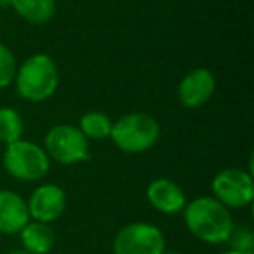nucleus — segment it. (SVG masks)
Instances as JSON below:
<instances>
[{
    "label": "nucleus",
    "instance_id": "a211bd4d",
    "mask_svg": "<svg viewBox=\"0 0 254 254\" xmlns=\"http://www.w3.org/2000/svg\"><path fill=\"white\" fill-rule=\"evenodd\" d=\"M7 254H30V253H26V251H11Z\"/></svg>",
    "mask_w": 254,
    "mask_h": 254
},
{
    "label": "nucleus",
    "instance_id": "f257e3e1",
    "mask_svg": "<svg viewBox=\"0 0 254 254\" xmlns=\"http://www.w3.org/2000/svg\"><path fill=\"white\" fill-rule=\"evenodd\" d=\"M185 223L198 240L207 244L226 242L233 230L228 209L212 197H198L185 205Z\"/></svg>",
    "mask_w": 254,
    "mask_h": 254
},
{
    "label": "nucleus",
    "instance_id": "4468645a",
    "mask_svg": "<svg viewBox=\"0 0 254 254\" xmlns=\"http://www.w3.org/2000/svg\"><path fill=\"white\" fill-rule=\"evenodd\" d=\"M112 126L113 122L108 119V115H105L101 112H89L80 119V127L78 129H80L85 138L103 139L110 136Z\"/></svg>",
    "mask_w": 254,
    "mask_h": 254
},
{
    "label": "nucleus",
    "instance_id": "aec40b11",
    "mask_svg": "<svg viewBox=\"0 0 254 254\" xmlns=\"http://www.w3.org/2000/svg\"><path fill=\"white\" fill-rule=\"evenodd\" d=\"M221 254H242V253H237V251H226V253H221Z\"/></svg>",
    "mask_w": 254,
    "mask_h": 254
},
{
    "label": "nucleus",
    "instance_id": "7ed1b4c3",
    "mask_svg": "<svg viewBox=\"0 0 254 254\" xmlns=\"http://www.w3.org/2000/svg\"><path fill=\"white\" fill-rule=\"evenodd\" d=\"M160 136V126L148 113H127L112 126L110 138L126 153L150 150Z\"/></svg>",
    "mask_w": 254,
    "mask_h": 254
},
{
    "label": "nucleus",
    "instance_id": "423d86ee",
    "mask_svg": "<svg viewBox=\"0 0 254 254\" xmlns=\"http://www.w3.org/2000/svg\"><path fill=\"white\" fill-rule=\"evenodd\" d=\"M166 240L157 226L150 223H132L120 230L113 240L115 254H162Z\"/></svg>",
    "mask_w": 254,
    "mask_h": 254
},
{
    "label": "nucleus",
    "instance_id": "9b49d317",
    "mask_svg": "<svg viewBox=\"0 0 254 254\" xmlns=\"http://www.w3.org/2000/svg\"><path fill=\"white\" fill-rule=\"evenodd\" d=\"M30 221L28 205L16 191H0V232L18 233Z\"/></svg>",
    "mask_w": 254,
    "mask_h": 254
},
{
    "label": "nucleus",
    "instance_id": "9d476101",
    "mask_svg": "<svg viewBox=\"0 0 254 254\" xmlns=\"http://www.w3.org/2000/svg\"><path fill=\"white\" fill-rule=\"evenodd\" d=\"M146 197L157 211L164 214H176L187 205V198L180 187L167 178L153 180L146 188Z\"/></svg>",
    "mask_w": 254,
    "mask_h": 254
},
{
    "label": "nucleus",
    "instance_id": "2eb2a0df",
    "mask_svg": "<svg viewBox=\"0 0 254 254\" xmlns=\"http://www.w3.org/2000/svg\"><path fill=\"white\" fill-rule=\"evenodd\" d=\"M23 119L14 108H0V141L5 145L21 139Z\"/></svg>",
    "mask_w": 254,
    "mask_h": 254
},
{
    "label": "nucleus",
    "instance_id": "20e7f679",
    "mask_svg": "<svg viewBox=\"0 0 254 254\" xmlns=\"http://www.w3.org/2000/svg\"><path fill=\"white\" fill-rule=\"evenodd\" d=\"M4 167L16 180L39 181L49 171V157L46 150L35 143L18 139L5 148Z\"/></svg>",
    "mask_w": 254,
    "mask_h": 254
},
{
    "label": "nucleus",
    "instance_id": "f8f14e48",
    "mask_svg": "<svg viewBox=\"0 0 254 254\" xmlns=\"http://www.w3.org/2000/svg\"><path fill=\"white\" fill-rule=\"evenodd\" d=\"M21 240L30 254H47L54 246V232L47 223L28 221L21 228Z\"/></svg>",
    "mask_w": 254,
    "mask_h": 254
},
{
    "label": "nucleus",
    "instance_id": "1a4fd4ad",
    "mask_svg": "<svg viewBox=\"0 0 254 254\" xmlns=\"http://www.w3.org/2000/svg\"><path fill=\"white\" fill-rule=\"evenodd\" d=\"M216 87L214 75L207 68H197L191 70L178 85V96L180 101L187 108H198L209 101Z\"/></svg>",
    "mask_w": 254,
    "mask_h": 254
},
{
    "label": "nucleus",
    "instance_id": "f3484780",
    "mask_svg": "<svg viewBox=\"0 0 254 254\" xmlns=\"http://www.w3.org/2000/svg\"><path fill=\"white\" fill-rule=\"evenodd\" d=\"M230 242H232L233 251L237 253H242V254H253L254 251V237L251 233V230L247 228H239L232 230L230 233Z\"/></svg>",
    "mask_w": 254,
    "mask_h": 254
},
{
    "label": "nucleus",
    "instance_id": "ddd939ff",
    "mask_svg": "<svg viewBox=\"0 0 254 254\" xmlns=\"http://www.w3.org/2000/svg\"><path fill=\"white\" fill-rule=\"evenodd\" d=\"M9 4L21 18L35 25L47 23L56 12V0H9Z\"/></svg>",
    "mask_w": 254,
    "mask_h": 254
},
{
    "label": "nucleus",
    "instance_id": "6e6552de",
    "mask_svg": "<svg viewBox=\"0 0 254 254\" xmlns=\"http://www.w3.org/2000/svg\"><path fill=\"white\" fill-rule=\"evenodd\" d=\"M26 205H28V214L35 221L51 223L63 214L66 195L56 185H42L33 191Z\"/></svg>",
    "mask_w": 254,
    "mask_h": 254
},
{
    "label": "nucleus",
    "instance_id": "0eeeda50",
    "mask_svg": "<svg viewBox=\"0 0 254 254\" xmlns=\"http://www.w3.org/2000/svg\"><path fill=\"white\" fill-rule=\"evenodd\" d=\"M212 193L225 207H244L254 197L253 176L242 169H223L212 180Z\"/></svg>",
    "mask_w": 254,
    "mask_h": 254
},
{
    "label": "nucleus",
    "instance_id": "f03ea898",
    "mask_svg": "<svg viewBox=\"0 0 254 254\" xmlns=\"http://www.w3.org/2000/svg\"><path fill=\"white\" fill-rule=\"evenodd\" d=\"M14 80L21 98L40 103L49 99L56 92L60 73L53 58L47 54H35L19 66Z\"/></svg>",
    "mask_w": 254,
    "mask_h": 254
},
{
    "label": "nucleus",
    "instance_id": "dca6fc26",
    "mask_svg": "<svg viewBox=\"0 0 254 254\" xmlns=\"http://www.w3.org/2000/svg\"><path fill=\"white\" fill-rule=\"evenodd\" d=\"M16 71H18V66H16L14 54L4 44H0V89L11 85L16 77Z\"/></svg>",
    "mask_w": 254,
    "mask_h": 254
},
{
    "label": "nucleus",
    "instance_id": "39448f33",
    "mask_svg": "<svg viewBox=\"0 0 254 254\" xmlns=\"http://www.w3.org/2000/svg\"><path fill=\"white\" fill-rule=\"evenodd\" d=\"M46 153L61 164H78L87 160V138L78 127L61 124L54 126L46 136Z\"/></svg>",
    "mask_w": 254,
    "mask_h": 254
},
{
    "label": "nucleus",
    "instance_id": "6ab92c4d",
    "mask_svg": "<svg viewBox=\"0 0 254 254\" xmlns=\"http://www.w3.org/2000/svg\"><path fill=\"white\" fill-rule=\"evenodd\" d=\"M162 254H181V253H178V251H164Z\"/></svg>",
    "mask_w": 254,
    "mask_h": 254
}]
</instances>
